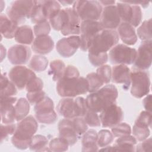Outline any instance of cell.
Segmentation results:
<instances>
[{
  "label": "cell",
  "instance_id": "obj_1",
  "mask_svg": "<svg viewBox=\"0 0 152 152\" xmlns=\"http://www.w3.org/2000/svg\"><path fill=\"white\" fill-rule=\"evenodd\" d=\"M118 96L116 87L113 84H107L87 96L86 99L87 107L94 112H101L107 106L115 103Z\"/></svg>",
  "mask_w": 152,
  "mask_h": 152
},
{
  "label": "cell",
  "instance_id": "obj_2",
  "mask_svg": "<svg viewBox=\"0 0 152 152\" xmlns=\"http://www.w3.org/2000/svg\"><path fill=\"white\" fill-rule=\"evenodd\" d=\"M37 128L36 119L31 115L26 116L17 125L15 132L11 137L12 144L20 150L28 148Z\"/></svg>",
  "mask_w": 152,
  "mask_h": 152
},
{
  "label": "cell",
  "instance_id": "obj_3",
  "mask_svg": "<svg viewBox=\"0 0 152 152\" xmlns=\"http://www.w3.org/2000/svg\"><path fill=\"white\" fill-rule=\"evenodd\" d=\"M56 91L62 97H74L88 92V83L86 78L64 74L57 81Z\"/></svg>",
  "mask_w": 152,
  "mask_h": 152
},
{
  "label": "cell",
  "instance_id": "obj_4",
  "mask_svg": "<svg viewBox=\"0 0 152 152\" xmlns=\"http://www.w3.org/2000/svg\"><path fill=\"white\" fill-rule=\"evenodd\" d=\"M118 41L119 36L115 30L103 29L92 40L88 49V54L98 55L107 53L117 45Z\"/></svg>",
  "mask_w": 152,
  "mask_h": 152
},
{
  "label": "cell",
  "instance_id": "obj_5",
  "mask_svg": "<svg viewBox=\"0 0 152 152\" xmlns=\"http://www.w3.org/2000/svg\"><path fill=\"white\" fill-rule=\"evenodd\" d=\"M72 8L82 21L99 20L103 10L101 4L97 1H76Z\"/></svg>",
  "mask_w": 152,
  "mask_h": 152
},
{
  "label": "cell",
  "instance_id": "obj_6",
  "mask_svg": "<svg viewBox=\"0 0 152 152\" xmlns=\"http://www.w3.org/2000/svg\"><path fill=\"white\" fill-rule=\"evenodd\" d=\"M35 1H14L7 10V17L17 24H23L30 18Z\"/></svg>",
  "mask_w": 152,
  "mask_h": 152
},
{
  "label": "cell",
  "instance_id": "obj_7",
  "mask_svg": "<svg viewBox=\"0 0 152 152\" xmlns=\"http://www.w3.org/2000/svg\"><path fill=\"white\" fill-rule=\"evenodd\" d=\"M131 94L135 98L140 99L147 95L150 90V79L148 72L144 70L134 69L131 71Z\"/></svg>",
  "mask_w": 152,
  "mask_h": 152
},
{
  "label": "cell",
  "instance_id": "obj_8",
  "mask_svg": "<svg viewBox=\"0 0 152 152\" xmlns=\"http://www.w3.org/2000/svg\"><path fill=\"white\" fill-rule=\"evenodd\" d=\"M137 50L124 44H118L109 51V57L112 64L118 65H131L134 64L136 56Z\"/></svg>",
  "mask_w": 152,
  "mask_h": 152
},
{
  "label": "cell",
  "instance_id": "obj_9",
  "mask_svg": "<svg viewBox=\"0 0 152 152\" xmlns=\"http://www.w3.org/2000/svg\"><path fill=\"white\" fill-rule=\"evenodd\" d=\"M104 28L98 21H83L80 26V46L83 51H87L94 37Z\"/></svg>",
  "mask_w": 152,
  "mask_h": 152
},
{
  "label": "cell",
  "instance_id": "obj_10",
  "mask_svg": "<svg viewBox=\"0 0 152 152\" xmlns=\"http://www.w3.org/2000/svg\"><path fill=\"white\" fill-rule=\"evenodd\" d=\"M36 74L30 68L23 65H16L10 70L9 78L19 90L26 88L30 80L36 77Z\"/></svg>",
  "mask_w": 152,
  "mask_h": 152
},
{
  "label": "cell",
  "instance_id": "obj_11",
  "mask_svg": "<svg viewBox=\"0 0 152 152\" xmlns=\"http://www.w3.org/2000/svg\"><path fill=\"white\" fill-rule=\"evenodd\" d=\"M99 118L103 128H112L121 122L124 118V112L119 106L114 103L103 109Z\"/></svg>",
  "mask_w": 152,
  "mask_h": 152
},
{
  "label": "cell",
  "instance_id": "obj_12",
  "mask_svg": "<svg viewBox=\"0 0 152 152\" xmlns=\"http://www.w3.org/2000/svg\"><path fill=\"white\" fill-rule=\"evenodd\" d=\"M80 46V36L72 35L59 40L56 45V49L62 57L69 58L74 55Z\"/></svg>",
  "mask_w": 152,
  "mask_h": 152
},
{
  "label": "cell",
  "instance_id": "obj_13",
  "mask_svg": "<svg viewBox=\"0 0 152 152\" xmlns=\"http://www.w3.org/2000/svg\"><path fill=\"white\" fill-rule=\"evenodd\" d=\"M151 40L143 41L137 51L134 66L137 69L145 70L151 65Z\"/></svg>",
  "mask_w": 152,
  "mask_h": 152
},
{
  "label": "cell",
  "instance_id": "obj_14",
  "mask_svg": "<svg viewBox=\"0 0 152 152\" xmlns=\"http://www.w3.org/2000/svg\"><path fill=\"white\" fill-rule=\"evenodd\" d=\"M31 55L30 49L26 45H15L8 50V59L11 64L22 65L27 63Z\"/></svg>",
  "mask_w": 152,
  "mask_h": 152
},
{
  "label": "cell",
  "instance_id": "obj_15",
  "mask_svg": "<svg viewBox=\"0 0 152 152\" xmlns=\"http://www.w3.org/2000/svg\"><path fill=\"white\" fill-rule=\"evenodd\" d=\"M100 19V23L104 29L114 30L118 28L121 23V18L116 6L113 5L105 7L102 10Z\"/></svg>",
  "mask_w": 152,
  "mask_h": 152
},
{
  "label": "cell",
  "instance_id": "obj_16",
  "mask_svg": "<svg viewBox=\"0 0 152 152\" xmlns=\"http://www.w3.org/2000/svg\"><path fill=\"white\" fill-rule=\"evenodd\" d=\"M17 98L14 97H1L0 110L1 121L4 124H12L15 120V104Z\"/></svg>",
  "mask_w": 152,
  "mask_h": 152
},
{
  "label": "cell",
  "instance_id": "obj_17",
  "mask_svg": "<svg viewBox=\"0 0 152 152\" xmlns=\"http://www.w3.org/2000/svg\"><path fill=\"white\" fill-rule=\"evenodd\" d=\"M137 140L132 135H126L118 138L115 141V144L113 146H106L102 147L100 149V151H135V145L137 144Z\"/></svg>",
  "mask_w": 152,
  "mask_h": 152
},
{
  "label": "cell",
  "instance_id": "obj_18",
  "mask_svg": "<svg viewBox=\"0 0 152 152\" xmlns=\"http://www.w3.org/2000/svg\"><path fill=\"white\" fill-rule=\"evenodd\" d=\"M131 71L128 66L124 64L113 66L112 69V80L116 84H122L123 88L127 90L131 84Z\"/></svg>",
  "mask_w": 152,
  "mask_h": 152
},
{
  "label": "cell",
  "instance_id": "obj_19",
  "mask_svg": "<svg viewBox=\"0 0 152 152\" xmlns=\"http://www.w3.org/2000/svg\"><path fill=\"white\" fill-rule=\"evenodd\" d=\"M59 137L64 139L69 145H74L78 141V135L76 133L72 124V121L69 119H64L58 124Z\"/></svg>",
  "mask_w": 152,
  "mask_h": 152
},
{
  "label": "cell",
  "instance_id": "obj_20",
  "mask_svg": "<svg viewBox=\"0 0 152 152\" xmlns=\"http://www.w3.org/2000/svg\"><path fill=\"white\" fill-rule=\"evenodd\" d=\"M68 19L66 23L61 31L64 36H72L80 34L81 20L71 8H66Z\"/></svg>",
  "mask_w": 152,
  "mask_h": 152
},
{
  "label": "cell",
  "instance_id": "obj_21",
  "mask_svg": "<svg viewBox=\"0 0 152 152\" xmlns=\"http://www.w3.org/2000/svg\"><path fill=\"white\" fill-rule=\"evenodd\" d=\"M54 48V42L49 35L36 36L31 44L32 50L39 55L50 53Z\"/></svg>",
  "mask_w": 152,
  "mask_h": 152
},
{
  "label": "cell",
  "instance_id": "obj_22",
  "mask_svg": "<svg viewBox=\"0 0 152 152\" xmlns=\"http://www.w3.org/2000/svg\"><path fill=\"white\" fill-rule=\"evenodd\" d=\"M58 113L66 119H74L78 117L75 100L72 97H64L57 106Z\"/></svg>",
  "mask_w": 152,
  "mask_h": 152
},
{
  "label": "cell",
  "instance_id": "obj_23",
  "mask_svg": "<svg viewBox=\"0 0 152 152\" xmlns=\"http://www.w3.org/2000/svg\"><path fill=\"white\" fill-rule=\"evenodd\" d=\"M118 34L122 41L126 45L132 46L137 41V35L134 27L130 24L125 22L120 23L118 27Z\"/></svg>",
  "mask_w": 152,
  "mask_h": 152
},
{
  "label": "cell",
  "instance_id": "obj_24",
  "mask_svg": "<svg viewBox=\"0 0 152 152\" xmlns=\"http://www.w3.org/2000/svg\"><path fill=\"white\" fill-rule=\"evenodd\" d=\"M1 35L7 39L14 37L18 25L11 21L7 15L1 14L0 16Z\"/></svg>",
  "mask_w": 152,
  "mask_h": 152
},
{
  "label": "cell",
  "instance_id": "obj_25",
  "mask_svg": "<svg viewBox=\"0 0 152 152\" xmlns=\"http://www.w3.org/2000/svg\"><path fill=\"white\" fill-rule=\"evenodd\" d=\"M14 39L20 45H31L34 40V32L29 26L24 25L20 26L16 31Z\"/></svg>",
  "mask_w": 152,
  "mask_h": 152
},
{
  "label": "cell",
  "instance_id": "obj_26",
  "mask_svg": "<svg viewBox=\"0 0 152 152\" xmlns=\"http://www.w3.org/2000/svg\"><path fill=\"white\" fill-rule=\"evenodd\" d=\"M97 133L94 129L86 131L82 138V151H98Z\"/></svg>",
  "mask_w": 152,
  "mask_h": 152
},
{
  "label": "cell",
  "instance_id": "obj_27",
  "mask_svg": "<svg viewBox=\"0 0 152 152\" xmlns=\"http://www.w3.org/2000/svg\"><path fill=\"white\" fill-rule=\"evenodd\" d=\"M68 19L66 8L61 9L49 18V23L52 27L57 31H61L64 27Z\"/></svg>",
  "mask_w": 152,
  "mask_h": 152
},
{
  "label": "cell",
  "instance_id": "obj_28",
  "mask_svg": "<svg viewBox=\"0 0 152 152\" xmlns=\"http://www.w3.org/2000/svg\"><path fill=\"white\" fill-rule=\"evenodd\" d=\"M1 97H12L17 93V87L8 78L6 74H2L1 77Z\"/></svg>",
  "mask_w": 152,
  "mask_h": 152
},
{
  "label": "cell",
  "instance_id": "obj_29",
  "mask_svg": "<svg viewBox=\"0 0 152 152\" xmlns=\"http://www.w3.org/2000/svg\"><path fill=\"white\" fill-rule=\"evenodd\" d=\"M116 8L121 20L130 24L134 14V5L122 1L117 3Z\"/></svg>",
  "mask_w": 152,
  "mask_h": 152
},
{
  "label": "cell",
  "instance_id": "obj_30",
  "mask_svg": "<svg viewBox=\"0 0 152 152\" xmlns=\"http://www.w3.org/2000/svg\"><path fill=\"white\" fill-rule=\"evenodd\" d=\"M66 66L64 62L60 59H55L50 63L49 75H51L54 81H58L63 76Z\"/></svg>",
  "mask_w": 152,
  "mask_h": 152
},
{
  "label": "cell",
  "instance_id": "obj_31",
  "mask_svg": "<svg viewBox=\"0 0 152 152\" xmlns=\"http://www.w3.org/2000/svg\"><path fill=\"white\" fill-rule=\"evenodd\" d=\"M30 108V103L26 99L21 97L17 100L15 104V121H20L27 116Z\"/></svg>",
  "mask_w": 152,
  "mask_h": 152
},
{
  "label": "cell",
  "instance_id": "obj_32",
  "mask_svg": "<svg viewBox=\"0 0 152 152\" xmlns=\"http://www.w3.org/2000/svg\"><path fill=\"white\" fill-rule=\"evenodd\" d=\"M48 145V140L46 137L42 135H36L31 139L29 148L31 151H49Z\"/></svg>",
  "mask_w": 152,
  "mask_h": 152
},
{
  "label": "cell",
  "instance_id": "obj_33",
  "mask_svg": "<svg viewBox=\"0 0 152 152\" xmlns=\"http://www.w3.org/2000/svg\"><path fill=\"white\" fill-rule=\"evenodd\" d=\"M48 65V59L42 55H34L30 59L28 66L30 69L38 72L45 71Z\"/></svg>",
  "mask_w": 152,
  "mask_h": 152
},
{
  "label": "cell",
  "instance_id": "obj_34",
  "mask_svg": "<svg viewBox=\"0 0 152 152\" xmlns=\"http://www.w3.org/2000/svg\"><path fill=\"white\" fill-rule=\"evenodd\" d=\"M43 12L46 19H49L61 10V4L56 1H40Z\"/></svg>",
  "mask_w": 152,
  "mask_h": 152
},
{
  "label": "cell",
  "instance_id": "obj_35",
  "mask_svg": "<svg viewBox=\"0 0 152 152\" xmlns=\"http://www.w3.org/2000/svg\"><path fill=\"white\" fill-rule=\"evenodd\" d=\"M137 32L138 37L142 41L151 40V19L144 21Z\"/></svg>",
  "mask_w": 152,
  "mask_h": 152
},
{
  "label": "cell",
  "instance_id": "obj_36",
  "mask_svg": "<svg viewBox=\"0 0 152 152\" xmlns=\"http://www.w3.org/2000/svg\"><path fill=\"white\" fill-rule=\"evenodd\" d=\"M30 18L31 22L35 24L47 21V19L42 11L40 1H35L34 5L33 8Z\"/></svg>",
  "mask_w": 152,
  "mask_h": 152
},
{
  "label": "cell",
  "instance_id": "obj_37",
  "mask_svg": "<svg viewBox=\"0 0 152 152\" xmlns=\"http://www.w3.org/2000/svg\"><path fill=\"white\" fill-rule=\"evenodd\" d=\"M114 136L108 129H102L97 133V144L99 147H104L110 144L113 141Z\"/></svg>",
  "mask_w": 152,
  "mask_h": 152
},
{
  "label": "cell",
  "instance_id": "obj_38",
  "mask_svg": "<svg viewBox=\"0 0 152 152\" xmlns=\"http://www.w3.org/2000/svg\"><path fill=\"white\" fill-rule=\"evenodd\" d=\"M35 118L40 123L50 125L55 123L57 120L58 117L55 111L52 110L44 112L36 113Z\"/></svg>",
  "mask_w": 152,
  "mask_h": 152
},
{
  "label": "cell",
  "instance_id": "obj_39",
  "mask_svg": "<svg viewBox=\"0 0 152 152\" xmlns=\"http://www.w3.org/2000/svg\"><path fill=\"white\" fill-rule=\"evenodd\" d=\"M88 83V92L93 93L100 88L104 83L96 72H91L87 75L86 78Z\"/></svg>",
  "mask_w": 152,
  "mask_h": 152
},
{
  "label": "cell",
  "instance_id": "obj_40",
  "mask_svg": "<svg viewBox=\"0 0 152 152\" xmlns=\"http://www.w3.org/2000/svg\"><path fill=\"white\" fill-rule=\"evenodd\" d=\"M54 103L52 100L48 97L45 96L42 99L34 104V110L36 113H40L54 110Z\"/></svg>",
  "mask_w": 152,
  "mask_h": 152
},
{
  "label": "cell",
  "instance_id": "obj_41",
  "mask_svg": "<svg viewBox=\"0 0 152 152\" xmlns=\"http://www.w3.org/2000/svg\"><path fill=\"white\" fill-rule=\"evenodd\" d=\"M68 143L64 139L59 137L52 139L49 143V149L50 151H65L68 150Z\"/></svg>",
  "mask_w": 152,
  "mask_h": 152
},
{
  "label": "cell",
  "instance_id": "obj_42",
  "mask_svg": "<svg viewBox=\"0 0 152 152\" xmlns=\"http://www.w3.org/2000/svg\"><path fill=\"white\" fill-rule=\"evenodd\" d=\"M133 136L139 141H142L147 139L150 134V131L148 127L138 125L137 124L134 125L132 130Z\"/></svg>",
  "mask_w": 152,
  "mask_h": 152
},
{
  "label": "cell",
  "instance_id": "obj_43",
  "mask_svg": "<svg viewBox=\"0 0 152 152\" xmlns=\"http://www.w3.org/2000/svg\"><path fill=\"white\" fill-rule=\"evenodd\" d=\"M111 132L115 137H121L126 135H130L132 130L129 125L125 122H120L112 127Z\"/></svg>",
  "mask_w": 152,
  "mask_h": 152
},
{
  "label": "cell",
  "instance_id": "obj_44",
  "mask_svg": "<svg viewBox=\"0 0 152 152\" xmlns=\"http://www.w3.org/2000/svg\"><path fill=\"white\" fill-rule=\"evenodd\" d=\"M97 75L102 80L104 84H107L112 78V69L108 65H103L99 66L97 70Z\"/></svg>",
  "mask_w": 152,
  "mask_h": 152
},
{
  "label": "cell",
  "instance_id": "obj_45",
  "mask_svg": "<svg viewBox=\"0 0 152 152\" xmlns=\"http://www.w3.org/2000/svg\"><path fill=\"white\" fill-rule=\"evenodd\" d=\"M83 118L87 124L91 127H97L101 125L99 116L92 110L88 109Z\"/></svg>",
  "mask_w": 152,
  "mask_h": 152
},
{
  "label": "cell",
  "instance_id": "obj_46",
  "mask_svg": "<svg viewBox=\"0 0 152 152\" xmlns=\"http://www.w3.org/2000/svg\"><path fill=\"white\" fill-rule=\"evenodd\" d=\"M72 124L78 136L83 135L88 129V125L84 118L76 117L73 119Z\"/></svg>",
  "mask_w": 152,
  "mask_h": 152
},
{
  "label": "cell",
  "instance_id": "obj_47",
  "mask_svg": "<svg viewBox=\"0 0 152 152\" xmlns=\"http://www.w3.org/2000/svg\"><path fill=\"white\" fill-rule=\"evenodd\" d=\"M50 31V23L48 21L36 24L33 27V32L36 36L48 35Z\"/></svg>",
  "mask_w": 152,
  "mask_h": 152
},
{
  "label": "cell",
  "instance_id": "obj_48",
  "mask_svg": "<svg viewBox=\"0 0 152 152\" xmlns=\"http://www.w3.org/2000/svg\"><path fill=\"white\" fill-rule=\"evenodd\" d=\"M135 124L151 128V112L147 110L142 111L137 118Z\"/></svg>",
  "mask_w": 152,
  "mask_h": 152
},
{
  "label": "cell",
  "instance_id": "obj_49",
  "mask_svg": "<svg viewBox=\"0 0 152 152\" xmlns=\"http://www.w3.org/2000/svg\"><path fill=\"white\" fill-rule=\"evenodd\" d=\"M88 59L90 62L94 66H100L104 65L108 60V55L107 53H100L98 55L88 54Z\"/></svg>",
  "mask_w": 152,
  "mask_h": 152
},
{
  "label": "cell",
  "instance_id": "obj_50",
  "mask_svg": "<svg viewBox=\"0 0 152 152\" xmlns=\"http://www.w3.org/2000/svg\"><path fill=\"white\" fill-rule=\"evenodd\" d=\"M43 88V83L42 80L36 76L29 81L26 86L27 92H36L42 91Z\"/></svg>",
  "mask_w": 152,
  "mask_h": 152
},
{
  "label": "cell",
  "instance_id": "obj_51",
  "mask_svg": "<svg viewBox=\"0 0 152 152\" xmlns=\"http://www.w3.org/2000/svg\"><path fill=\"white\" fill-rule=\"evenodd\" d=\"M16 126L14 123L9 124L1 125V142H2L9 135H13L16 129Z\"/></svg>",
  "mask_w": 152,
  "mask_h": 152
},
{
  "label": "cell",
  "instance_id": "obj_52",
  "mask_svg": "<svg viewBox=\"0 0 152 152\" xmlns=\"http://www.w3.org/2000/svg\"><path fill=\"white\" fill-rule=\"evenodd\" d=\"M74 100L76 104L78 117H83L88 110L86 99L83 97H77L74 99Z\"/></svg>",
  "mask_w": 152,
  "mask_h": 152
},
{
  "label": "cell",
  "instance_id": "obj_53",
  "mask_svg": "<svg viewBox=\"0 0 152 152\" xmlns=\"http://www.w3.org/2000/svg\"><path fill=\"white\" fill-rule=\"evenodd\" d=\"M45 96H46V93L43 90L36 92H27L26 95L27 100L31 104H35Z\"/></svg>",
  "mask_w": 152,
  "mask_h": 152
},
{
  "label": "cell",
  "instance_id": "obj_54",
  "mask_svg": "<svg viewBox=\"0 0 152 152\" xmlns=\"http://www.w3.org/2000/svg\"><path fill=\"white\" fill-rule=\"evenodd\" d=\"M134 5V14L132 18V20L130 23V24L134 27H137L141 22L142 20V11L141 8L139 5L137 4Z\"/></svg>",
  "mask_w": 152,
  "mask_h": 152
},
{
  "label": "cell",
  "instance_id": "obj_55",
  "mask_svg": "<svg viewBox=\"0 0 152 152\" xmlns=\"http://www.w3.org/2000/svg\"><path fill=\"white\" fill-rule=\"evenodd\" d=\"M152 147V141L151 138H149L148 139H145L142 141V142L135 147L136 151H150Z\"/></svg>",
  "mask_w": 152,
  "mask_h": 152
},
{
  "label": "cell",
  "instance_id": "obj_56",
  "mask_svg": "<svg viewBox=\"0 0 152 152\" xmlns=\"http://www.w3.org/2000/svg\"><path fill=\"white\" fill-rule=\"evenodd\" d=\"M146 96L142 101V104L145 110L151 112V95L148 94Z\"/></svg>",
  "mask_w": 152,
  "mask_h": 152
},
{
  "label": "cell",
  "instance_id": "obj_57",
  "mask_svg": "<svg viewBox=\"0 0 152 152\" xmlns=\"http://www.w3.org/2000/svg\"><path fill=\"white\" fill-rule=\"evenodd\" d=\"M99 2L102 5L107 7V6L114 5V4L115 3V1H100Z\"/></svg>",
  "mask_w": 152,
  "mask_h": 152
},
{
  "label": "cell",
  "instance_id": "obj_58",
  "mask_svg": "<svg viewBox=\"0 0 152 152\" xmlns=\"http://www.w3.org/2000/svg\"><path fill=\"white\" fill-rule=\"evenodd\" d=\"M59 2V4H63V5H71L74 3L75 1H58Z\"/></svg>",
  "mask_w": 152,
  "mask_h": 152
}]
</instances>
